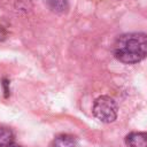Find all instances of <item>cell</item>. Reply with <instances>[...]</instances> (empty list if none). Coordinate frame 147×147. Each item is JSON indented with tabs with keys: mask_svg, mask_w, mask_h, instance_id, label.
<instances>
[{
	"mask_svg": "<svg viewBox=\"0 0 147 147\" xmlns=\"http://www.w3.org/2000/svg\"><path fill=\"white\" fill-rule=\"evenodd\" d=\"M125 144L127 147H147V133L131 132L125 137Z\"/></svg>",
	"mask_w": 147,
	"mask_h": 147,
	"instance_id": "3957f363",
	"label": "cell"
},
{
	"mask_svg": "<svg viewBox=\"0 0 147 147\" xmlns=\"http://www.w3.org/2000/svg\"><path fill=\"white\" fill-rule=\"evenodd\" d=\"M117 103L116 101L108 96L101 95L94 100L92 113L102 123H111L117 117Z\"/></svg>",
	"mask_w": 147,
	"mask_h": 147,
	"instance_id": "7a4b0ae2",
	"label": "cell"
},
{
	"mask_svg": "<svg viewBox=\"0 0 147 147\" xmlns=\"http://www.w3.org/2000/svg\"><path fill=\"white\" fill-rule=\"evenodd\" d=\"M46 3L54 13H57V14H63L69 8L67 0H46Z\"/></svg>",
	"mask_w": 147,
	"mask_h": 147,
	"instance_id": "8992f818",
	"label": "cell"
},
{
	"mask_svg": "<svg viewBox=\"0 0 147 147\" xmlns=\"http://www.w3.org/2000/svg\"><path fill=\"white\" fill-rule=\"evenodd\" d=\"M3 36H5V34H2V33H1V31H0V40L3 38Z\"/></svg>",
	"mask_w": 147,
	"mask_h": 147,
	"instance_id": "9c48e42d",
	"label": "cell"
},
{
	"mask_svg": "<svg viewBox=\"0 0 147 147\" xmlns=\"http://www.w3.org/2000/svg\"><path fill=\"white\" fill-rule=\"evenodd\" d=\"M3 85H5V93H6V96L8 95V92H9V90H8V87H7V85H8V80H3V83H2Z\"/></svg>",
	"mask_w": 147,
	"mask_h": 147,
	"instance_id": "52a82bcc",
	"label": "cell"
},
{
	"mask_svg": "<svg viewBox=\"0 0 147 147\" xmlns=\"http://www.w3.org/2000/svg\"><path fill=\"white\" fill-rule=\"evenodd\" d=\"M14 142V132L6 126H0V147H8Z\"/></svg>",
	"mask_w": 147,
	"mask_h": 147,
	"instance_id": "5b68a950",
	"label": "cell"
},
{
	"mask_svg": "<svg viewBox=\"0 0 147 147\" xmlns=\"http://www.w3.org/2000/svg\"><path fill=\"white\" fill-rule=\"evenodd\" d=\"M49 147H78V144L75 137L69 134H60L54 138Z\"/></svg>",
	"mask_w": 147,
	"mask_h": 147,
	"instance_id": "277c9868",
	"label": "cell"
},
{
	"mask_svg": "<svg viewBox=\"0 0 147 147\" xmlns=\"http://www.w3.org/2000/svg\"><path fill=\"white\" fill-rule=\"evenodd\" d=\"M115 57L125 64H133L147 57V34L131 32L119 36L114 44Z\"/></svg>",
	"mask_w": 147,
	"mask_h": 147,
	"instance_id": "6da1fadb",
	"label": "cell"
},
{
	"mask_svg": "<svg viewBox=\"0 0 147 147\" xmlns=\"http://www.w3.org/2000/svg\"><path fill=\"white\" fill-rule=\"evenodd\" d=\"M8 147H23V146H21V145H17V144H14V142H13V144H10Z\"/></svg>",
	"mask_w": 147,
	"mask_h": 147,
	"instance_id": "ba28073f",
	"label": "cell"
}]
</instances>
